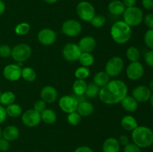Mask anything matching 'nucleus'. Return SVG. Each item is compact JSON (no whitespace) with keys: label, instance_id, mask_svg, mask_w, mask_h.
Returning a JSON list of instances; mask_svg holds the SVG:
<instances>
[{"label":"nucleus","instance_id":"obj_22","mask_svg":"<svg viewBox=\"0 0 153 152\" xmlns=\"http://www.w3.org/2000/svg\"><path fill=\"white\" fill-rule=\"evenodd\" d=\"M121 126L126 131H132L138 125H137V120L132 116L127 115L123 116L121 119Z\"/></svg>","mask_w":153,"mask_h":152},{"label":"nucleus","instance_id":"obj_25","mask_svg":"<svg viewBox=\"0 0 153 152\" xmlns=\"http://www.w3.org/2000/svg\"><path fill=\"white\" fill-rule=\"evenodd\" d=\"M40 117L41 120L48 125L54 124L57 119L56 113L52 109H45L42 113H40Z\"/></svg>","mask_w":153,"mask_h":152},{"label":"nucleus","instance_id":"obj_41","mask_svg":"<svg viewBox=\"0 0 153 152\" xmlns=\"http://www.w3.org/2000/svg\"><path fill=\"white\" fill-rule=\"evenodd\" d=\"M144 60L146 63L149 66L153 68V50H150L146 52L144 57Z\"/></svg>","mask_w":153,"mask_h":152},{"label":"nucleus","instance_id":"obj_29","mask_svg":"<svg viewBox=\"0 0 153 152\" xmlns=\"http://www.w3.org/2000/svg\"><path fill=\"white\" fill-rule=\"evenodd\" d=\"M5 110L7 116H10V117L16 118L22 114V107L18 104L13 103L10 105H7Z\"/></svg>","mask_w":153,"mask_h":152},{"label":"nucleus","instance_id":"obj_46","mask_svg":"<svg viewBox=\"0 0 153 152\" xmlns=\"http://www.w3.org/2000/svg\"><path fill=\"white\" fill-rule=\"evenodd\" d=\"M6 117H7V113L5 108L0 104V124L5 121Z\"/></svg>","mask_w":153,"mask_h":152},{"label":"nucleus","instance_id":"obj_52","mask_svg":"<svg viewBox=\"0 0 153 152\" xmlns=\"http://www.w3.org/2000/svg\"><path fill=\"white\" fill-rule=\"evenodd\" d=\"M149 101H150V104L151 106L153 107V92L152 93V95H151V97H150V99H149Z\"/></svg>","mask_w":153,"mask_h":152},{"label":"nucleus","instance_id":"obj_21","mask_svg":"<svg viewBox=\"0 0 153 152\" xmlns=\"http://www.w3.org/2000/svg\"><path fill=\"white\" fill-rule=\"evenodd\" d=\"M120 103L123 108L130 113L135 111L138 107V102L132 96H129L128 95L121 101Z\"/></svg>","mask_w":153,"mask_h":152},{"label":"nucleus","instance_id":"obj_37","mask_svg":"<svg viewBox=\"0 0 153 152\" xmlns=\"http://www.w3.org/2000/svg\"><path fill=\"white\" fill-rule=\"evenodd\" d=\"M144 43L150 50H153V29H149L144 34Z\"/></svg>","mask_w":153,"mask_h":152},{"label":"nucleus","instance_id":"obj_27","mask_svg":"<svg viewBox=\"0 0 153 152\" xmlns=\"http://www.w3.org/2000/svg\"><path fill=\"white\" fill-rule=\"evenodd\" d=\"M15 99H16V96L11 91L4 92L0 95V103L1 105H10L14 102Z\"/></svg>","mask_w":153,"mask_h":152},{"label":"nucleus","instance_id":"obj_33","mask_svg":"<svg viewBox=\"0 0 153 152\" xmlns=\"http://www.w3.org/2000/svg\"><path fill=\"white\" fill-rule=\"evenodd\" d=\"M30 31V25L27 22H21L15 27V33L19 36L28 34Z\"/></svg>","mask_w":153,"mask_h":152},{"label":"nucleus","instance_id":"obj_39","mask_svg":"<svg viewBox=\"0 0 153 152\" xmlns=\"http://www.w3.org/2000/svg\"><path fill=\"white\" fill-rule=\"evenodd\" d=\"M46 104L44 101L43 100H37V101H35L34 104V110H36L38 113H42L43 110L46 109Z\"/></svg>","mask_w":153,"mask_h":152},{"label":"nucleus","instance_id":"obj_35","mask_svg":"<svg viewBox=\"0 0 153 152\" xmlns=\"http://www.w3.org/2000/svg\"><path fill=\"white\" fill-rule=\"evenodd\" d=\"M81 120H82V116L76 111L69 113L68 116H67V122L70 125H73V126H76V125H79Z\"/></svg>","mask_w":153,"mask_h":152},{"label":"nucleus","instance_id":"obj_8","mask_svg":"<svg viewBox=\"0 0 153 152\" xmlns=\"http://www.w3.org/2000/svg\"><path fill=\"white\" fill-rule=\"evenodd\" d=\"M61 31L66 36L76 37L82 32V26L80 22L76 19H68L63 23Z\"/></svg>","mask_w":153,"mask_h":152},{"label":"nucleus","instance_id":"obj_10","mask_svg":"<svg viewBox=\"0 0 153 152\" xmlns=\"http://www.w3.org/2000/svg\"><path fill=\"white\" fill-rule=\"evenodd\" d=\"M41 121L40 113L34 110V109L28 110L24 112L22 116V122L25 126L33 128L40 124Z\"/></svg>","mask_w":153,"mask_h":152},{"label":"nucleus","instance_id":"obj_23","mask_svg":"<svg viewBox=\"0 0 153 152\" xmlns=\"http://www.w3.org/2000/svg\"><path fill=\"white\" fill-rule=\"evenodd\" d=\"M125 9L126 7L123 4L122 1H120V0H113L108 4L109 12L115 16L123 14Z\"/></svg>","mask_w":153,"mask_h":152},{"label":"nucleus","instance_id":"obj_2","mask_svg":"<svg viewBox=\"0 0 153 152\" xmlns=\"http://www.w3.org/2000/svg\"><path fill=\"white\" fill-rule=\"evenodd\" d=\"M111 36L117 43L124 44L131 38V28L124 21H117L111 28Z\"/></svg>","mask_w":153,"mask_h":152},{"label":"nucleus","instance_id":"obj_50","mask_svg":"<svg viewBox=\"0 0 153 152\" xmlns=\"http://www.w3.org/2000/svg\"><path fill=\"white\" fill-rule=\"evenodd\" d=\"M43 1H45V2L48 3V4H54V3L58 1V0H43Z\"/></svg>","mask_w":153,"mask_h":152},{"label":"nucleus","instance_id":"obj_38","mask_svg":"<svg viewBox=\"0 0 153 152\" xmlns=\"http://www.w3.org/2000/svg\"><path fill=\"white\" fill-rule=\"evenodd\" d=\"M12 49L8 46V45H1L0 46V57L1 58H8L11 55Z\"/></svg>","mask_w":153,"mask_h":152},{"label":"nucleus","instance_id":"obj_17","mask_svg":"<svg viewBox=\"0 0 153 152\" xmlns=\"http://www.w3.org/2000/svg\"><path fill=\"white\" fill-rule=\"evenodd\" d=\"M96 40L91 36L84 37L79 40L78 46L82 52H90L91 53L96 47Z\"/></svg>","mask_w":153,"mask_h":152},{"label":"nucleus","instance_id":"obj_19","mask_svg":"<svg viewBox=\"0 0 153 152\" xmlns=\"http://www.w3.org/2000/svg\"><path fill=\"white\" fill-rule=\"evenodd\" d=\"M76 112L81 116H89L94 112V107L92 103L84 101L79 103Z\"/></svg>","mask_w":153,"mask_h":152},{"label":"nucleus","instance_id":"obj_44","mask_svg":"<svg viewBox=\"0 0 153 152\" xmlns=\"http://www.w3.org/2000/svg\"><path fill=\"white\" fill-rule=\"evenodd\" d=\"M142 5L146 10H153V0H142Z\"/></svg>","mask_w":153,"mask_h":152},{"label":"nucleus","instance_id":"obj_15","mask_svg":"<svg viewBox=\"0 0 153 152\" xmlns=\"http://www.w3.org/2000/svg\"><path fill=\"white\" fill-rule=\"evenodd\" d=\"M57 38L55 31L50 28H43L39 31L37 34L38 41L44 46H50L53 44Z\"/></svg>","mask_w":153,"mask_h":152},{"label":"nucleus","instance_id":"obj_51","mask_svg":"<svg viewBox=\"0 0 153 152\" xmlns=\"http://www.w3.org/2000/svg\"><path fill=\"white\" fill-rule=\"evenodd\" d=\"M149 89L151 90V92H153V80H152L150 82H149Z\"/></svg>","mask_w":153,"mask_h":152},{"label":"nucleus","instance_id":"obj_20","mask_svg":"<svg viewBox=\"0 0 153 152\" xmlns=\"http://www.w3.org/2000/svg\"><path fill=\"white\" fill-rule=\"evenodd\" d=\"M120 145L119 144L118 139L110 137L105 140L102 145L103 152H119Z\"/></svg>","mask_w":153,"mask_h":152},{"label":"nucleus","instance_id":"obj_31","mask_svg":"<svg viewBox=\"0 0 153 152\" xmlns=\"http://www.w3.org/2000/svg\"><path fill=\"white\" fill-rule=\"evenodd\" d=\"M126 57L128 61L131 62H135L138 61L140 57V53L139 49L134 46H131L128 48L126 51Z\"/></svg>","mask_w":153,"mask_h":152},{"label":"nucleus","instance_id":"obj_3","mask_svg":"<svg viewBox=\"0 0 153 152\" xmlns=\"http://www.w3.org/2000/svg\"><path fill=\"white\" fill-rule=\"evenodd\" d=\"M131 138L134 144L141 148L152 145L153 142V131L146 126H137L131 133Z\"/></svg>","mask_w":153,"mask_h":152},{"label":"nucleus","instance_id":"obj_24","mask_svg":"<svg viewBox=\"0 0 153 152\" xmlns=\"http://www.w3.org/2000/svg\"><path fill=\"white\" fill-rule=\"evenodd\" d=\"M110 81V76L105 71H101L97 72L94 77V83L99 87H103Z\"/></svg>","mask_w":153,"mask_h":152},{"label":"nucleus","instance_id":"obj_12","mask_svg":"<svg viewBox=\"0 0 153 152\" xmlns=\"http://www.w3.org/2000/svg\"><path fill=\"white\" fill-rule=\"evenodd\" d=\"M144 73V68L139 61L131 62L126 69L127 77L131 80H137L141 78Z\"/></svg>","mask_w":153,"mask_h":152},{"label":"nucleus","instance_id":"obj_54","mask_svg":"<svg viewBox=\"0 0 153 152\" xmlns=\"http://www.w3.org/2000/svg\"><path fill=\"white\" fill-rule=\"evenodd\" d=\"M1 91H0V95H1Z\"/></svg>","mask_w":153,"mask_h":152},{"label":"nucleus","instance_id":"obj_6","mask_svg":"<svg viewBox=\"0 0 153 152\" xmlns=\"http://www.w3.org/2000/svg\"><path fill=\"white\" fill-rule=\"evenodd\" d=\"M31 55V49L25 43H20L12 49L11 57L16 62H24L29 59Z\"/></svg>","mask_w":153,"mask_h":152},{"label":"nucleus","instance_id":"obj_28","mask_svg":"<svg viewBox=\"0 0 153 152\" xmlns=\"http://www.w3.org/2000/svg\"><path fill=\"white\" fill-rule=\"evenodd\" d=\"M79 61L82 66H91L94 63V57L90 52H82Z\"/></svg>","mask_w":153,"mask_h":152},{"label":"nucleus","instance_id":"obj_45","mask_svg":"<svg viewBox=\"0 0 153 152\" xmlns=\"http://www.w3.org/2000/svg\"><path fill=\"white\" fill-rule=\"evenodd\" d=\"M118 142H119L120 145L126 146L129 143V139L126 135H121L118 139Z\"/></svg>","mask_w":153,"mask_h":152},{"label":"nucleus","instance_id":"obj_16","mask_svg":"<svg viewBox=\"0 0 153 152\" xmlns=\"http://www.w3.org/2000/svg\"><path fill=\"white\" fill-rule=\"evenodd\" d=\"M58 92L52 86H46L40 91V98L46 103L51 104L56 101Z\"/></svg>","mask_w":153,"mask_h":152},{"label":"nucleus","instance_id":"obj_26","mask_svg":"<svg viewBox=\"0 0 153 152\" xmlns=\"http://www.w3.org/2000/svg\"><path fill=\"white\" fill-rule=\"evenodd\" d=\"M88 86V83L85 80L77 79L75 80L73 85V89L74 94L76 95H83L85 93Z\"/></svg>","mask_w":153,"mask_h":152},{"label":"nucleus","instance_id":"obj_49","mask_svg":"<svg viewBox=\"0 0 153 152\" xmlns=\"http://www.w3.org/2000/svg\"><path fill=\"white\" fill-rule=\"evenodd\" d=\"M5 10V4L2 0H0V16L4 13Z\"/></svg>","mask_w":153,"mask_h":152},{"label":"nucleus","instance_id":"obj_13","mask_svg":"<svg viewBox=\"0 0 153 152\" xmlns=\"http://www.w3.org/2000/svg\"><path fill=\"white\" fill-rule=\"evenodd\" d=\"M22 68L17 64H9L3 69V75L4 78L10 81H16L21 77Z\"/></svg>","mask_w":153,"mask_h":152},{"label":"nucleus","instance_id":"obj_4","mask_svg":"<svg viewBox=\"0 0 153 152\" xmlns=\"http://www.w3.org/2000/svg\"><path fill=\"white\" fill-rule=\"evenodd\" d=\"M123 21L130 27L137 26L143 20V13L142 10L136 6L126 7L123 13Z\"/></svg>","mask_w":153,"mask_h":152},{"label":"nucleus","instance_id":"obj_11","mask_svg":"<svg viewBox=\"0 0 153 152\" xmlns=\"http://www.w3.org/2000/svg\"><path fill=\"white\" fill-rule=\"evenodd\" d=\"M79 102L73 95H64L59 100V107L66 113H71L76 111Z\"/></svg>","mask_w":153,"mask_h":152},{"label":"nucleus","instance_id":"obj_30","mask_svg":"<svg viewBox=\"0 0 153 152\" xmlns=\"http://www.w3.org/2000/svg\"><path fill=\"white\" fill-rule=\"evenodd\" d=\"M21 77L26 81L32 82L36 79L37 75H36V72L34 71V69L31 68V67H25V68L22 69Z\"/></svg>","mask_w":153,"mask_h":152},{"label":"nucleus","instance_id":"obj_1","mask_svg":"<svg viewBox=\"0 0 153 152\" xmlns=\"http://www.w3.org/2000/svg\"><path fill=\"white\" fill-rule=\"evenodd\" d=\"M128 93L126 84L121 80H110L100 90L99 97L106 104H116L121 102Z\"/></svg>","mask_w":153,"mask_h":152},{"label":"nucleus","instance_id":"obj_36","mask_svg":"<svg viewBox=\"0 0 153 152\" xmlns=\"http://www.w3.org/2000/svg\"><path fill=\"white\" fill-rule=\"evenodd\" d=\"M106 19L103 15H95L91 20V25L95 28H101L105 25Z\"/></svg>","mask_w":153,"mask_h":152},{"label":"nucleus","instance_id":"obj_5","mask_svg":"<svg viewBox=\"0 0 153 152\" xmlns=\"http://www.w3.org/2000/svg\"><path fill=\"white\" fill-rule=\"evenodd\" d=\"M76 13L79 18L85 22H91L96 15L94 5L88 1H82L77 4Z\"/></svg>","mask_w":153,"mask_h":152},{"label":"nucleus","instance_id":"obj_18","mask_svg":"<svg viewBox=\"0 0 153 152\" xmlns=\"http://www.w3.org/2000/svg\"><path fill=\"white\" fill-rule=\"evenodd\" d=\"M1 137L8 142L14 141L19 137V128L14 125L7 126L1 132Z\"/></svg>","mask_w":153,"mask_h":152},{"label":"nucleus","instance_id":"obj_47","mask_svg":"<svg viewBox=\"0 0 153 152\" xmlns=\"http://www.w3.org/2000/svg\"><path fill=\"white\" fill-rule=\"evenodd\" d=\"M74 152H94L91 148L88 146H80L75 150Z\"/></svg>","mask_w":153,"mask_h":152},{"label":"nucleus","instance_id":"obj_42","mask_svg":"<svg viewBox=\"0 0 153 152\" xmlns=\"http://www.w3.org/2000/svg\"><path fill=\"white\" fill-rule=\"evenodd\" d=\"M144 22L149 29H153V13H148L145 16Z\"/></svg>","mask_w":153,"mask_h":152},{"label":"nucleus","instance_id":"obj_7","mask_svg":"<svg viewBox=\"0 0 153 152\" xmlns=\"http://www.w3.org/2000/svg\"><path fill=\"white\" fill-rule=\"evenodd\" d=\"M124 62L120 57L115 56L110 58L105 65V72L110 77H117L122 72Z\"/></svg>","mask_w":153,"mask_h":152},{"label":"nucleus","instance_id":"obj_40","mask_svg":"<svg viewBox=\"0 0 153 152\" xmlns=\"http://www.w3.org/2000/svg\"><path fill=\"white\" fill-rule=\"evenodd\" d=\"M124 152H141V149L134 143H128L124 148Z\"/></svg>","mask_w":153,"mask_h":152},{"label":"nucleus","instance_id":"obj_53","mask_svg":"<svg viewBox=\"0 0 153 152\" xmlns=\"http://www.w3.org/2000/svg\"><path fill=\"white\" fill-rule=\"evenodd\" d=\"M1 132H2V131H1V128H0V139L1 138Z\"/></svg>","mask_w":153,"mask_h":152},{"label":"nucleus","instance_id":"obj_55","mask_svg":"<svg viewBox=\"0 0 153 152\" xmlns=\"http://www.w3.org/2000/svg\"><path fill=\"white\" fill-rule=\"evenodd\" d=\"M152 145L153 146V142H152Z\"/></svg>","mask_w":153,"mask_h":152},{"label":"nucleus","instance_id":"obj_32","mask_svg":"<svg viewBox=\"0 0 153 152\" xmlns=\"http://www.w3.org/2000/svg\"><path fill=\"white\" fill-rule=\"evenodd\" d=\"M100 90V88L97 85H96L94 82H92V83H90L88 84L86 92H85V94L88 98H93L99 95Z\"/></svg>","mask_w":153,"mask_h":152},{"label":"nucleus","instance_id":"obj_34","mask_svg":"<svg viewBox=\"0 0 153 152\" xmlns=\"http://www.w3.org/2000/svg\"><path fill=\"white\" fill-rule=\"evenodd\" d=\"M90 75V69L88 67L86 66H81L79 67L77 69L75 72V76L76 78L82 79V80H85V78Z\"/></svg>","mask_w":153,"mask_h":152},{"label":"nucleus","instance_id":"obj_43","mask_svg":"<svg viewBox=\"0 0 153 152\" xmlns=\"http://www.w3.org/2000/svg\"><path fill=\"white\" fill-rule=\"evenodd\" d=\"M10 148V144L7 140L4 138L0 139V151H7Z\"/></svg>","mask_w":153,"mask_h":152},{"label":"nucleus","instance_id":"obj_48","mask_svg":"<svg viewBox=\"0 0 153 152\" xmlns=\"http://www.w3.org/2000/svg\"><path fill=\"white\" fill-rule=\"evenodd\" d=\"M122 2L126 7H131L135 6L136 0H123Z\"/></svg>","mask_w":153,"mask_h":152},{"label":"nucleus","instance_id":"obj_14","mask_svg":"<svg viewBox=\"0 0 153 152\" xmlns=\"http://www.w3.org/2000/svg\"><path fill=\"white\" fill-rule=\"evenodd\" d=\"M152 92L146 86L140 85L134 88L132 91V97L137 102L144 103L149 101Z\"/></svg>","mask_w":153,"mask_h":152},{"label":"nucleus","instance_id":"obj_9","mask_svg":"<svg viewBox=\"0 0 153 152\" xmlns=\"http://www.w3.org/2000/svg\"><path fill=\"white\" fill-rule=\"evenodd\" d=\"M82 52L78 46L77 44L75 43H68L64 47L62 51V55L64 59L69 62H75L79 61Z\"/></svg>","mask_w":153,"mask_h":152}]
</instances>
